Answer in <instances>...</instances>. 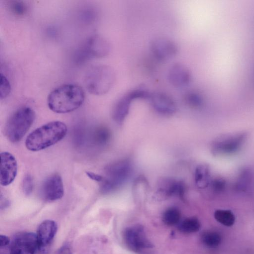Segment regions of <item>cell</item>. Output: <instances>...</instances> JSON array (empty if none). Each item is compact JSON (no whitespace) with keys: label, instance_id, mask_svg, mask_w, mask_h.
Wrapping results in <instances>:
<instances>
[{"label":"cell","instance_id":"obj_14","mask_svg":"<svg viewBox=\"0 0 254 254\" xmlns=\"http://www.w3.org/2000/svg\"><path fill=\"white\" fill-rule=\"evenodd\" d=\"M167 76L170 84L174 87L179 88L187 87L192 80L191 73L188 67L178 63L171 66Z\"/></svg>","mask_w":254,"mask_h":254},{"label":"cell","instance_id":"obj_17","mask_svg":"<svg viewBox=\"0 0 254 254\" xmlns=\"http://www.w3.org/2000/svg\"><path fill=\"white\" fill-rule=\"evenodd\" d=\"M184 192V187L181 182L169 179L161 183L156 191L157 195L163 198L174 195L183 196Z\"/></svg>","mask_w":254,"mask_h":254},{"label":"cell","instance_id":"obj_32","mask_svg":"<svg viewBox=\"0 0 254 254\" xmlns=\"http://www.w3.org/2000/svg\"><path fill=\"white\" fill-rule=\"evenodd\" d=\"M9 205L8 200L0 193V208L2 209L3 207H7Z\"/></svg>","mask_w":254,"mask_h":254},{"label":"cell","instance_id":"obj_21","mask_svg":"<svg viewBox=\"0 0 254 254\" xmlns=\"http://www.w3.org/2000/svg\"><path fill=\"white\" fill-rule=\"evenodd\" d=\"M214 217L217 222L227 227L232 226L235 221V215L230 210L217 209L214 213Z\"/></svg>","mask_w":254,"mask_h":254},{"label":"cell","instance_id":"obj_9","mask_svg":"<svg viewBox=\"0 0 254 254\" xmlns=\"http://www.w3.org/2000/svg\"><path fill=\"white\" fill-rule=\"evenodd\" d=\"M9 254H35L38 251L36 234L20 232L13 237L9 245Z\"/></svg>","mask_w":254,"mask_h":254},{"label":"cell","instance_id":"obj_25","mask_svg":"<svg viewBox=\"0 0 254 254\" xmlns=\"http://www.w3.org/2000/svg\"><path fill=\"white\" fill-rule=\"evenodd\" d=\"M34 188L33 180L29 174L26 175L22 180V188L23 192L27 195L31 194Z\"/></svg>","mask_w":254,"mask_h":254},{"label":"cell","instance_id":"obj_5","mask_svg":"<svg viewBox=\"0 0 254 254\" xmlns=\"http://www.w3.org/2000/svg\"><path fill=\"white\" fill-rule=\"evenodd\" d=\"M132 172L131 163L127 160L114 162L106 167L101 182L100 191L104 194L112 192L123 185Z\"/></svg>","mask_w":254,"mask_h":254},{"label":"cell","instance_id":"obj_29","mask_svg":"<svg viewBox=\"0 0 254 254\" xmlns=\"http://www.w3.org/2000/svg\"><path fill=\"white\" fill-rule=\"evenodd\" d=\"M86 174L90 179L98 182H101L103 179V176L93 173L92 172L87 171Z\"/></svg>","mask_w":254,"mask_h":254},{"label":"cell","instance_id":"obj_23","mask_svg":"<svg viewBox=\"0 0 254 254\" xmlns=\"http://www.w3.org/2000/svg\"><path fill=\"white\" fill-rule=\"evenodd\" d=\"M252 176L250 172L244 171L241 172L237 181V187L239 190H246L251 185Z\"/></svg>","mask_w":254,"mask_h":254},{"label":"cell","instance_id":"obj_13","mask_svg":"<svg viewBox=\"0 0 254 254\" xmlns=\"http://www.w3.org/2000/svg\"><path fill=\"white\" fill-rule=\"evenodd\" d=\"M0 184L7 186L13 182L17 173V162L15 157L10 152L0 153Z\"/></svg>","mask_w":254,"mask_h":254},{"label":"cell","instance_id":"obj_6","mask_svg":"<svg viewBox=\"0 0 254 254\" xmlns=\"http://www.w3.org/2000/svg\"><path fill=\"white\" fill-rule=\"evenodd\" d=\"M123 238L128 250L137 254H150L154 246L147 237L144 228L135 224L126 228Z\"/></svg>","mask_w":254,"mask_h":254},{"label":"cell","instance_id":"obj_4","mask_svg":"<svg viewBox=\"0 0 254 254\" xmlns=\"http://www.w3.org/2000/svg\"><path fill=\"white\" fill-rule=\"evenodd\" d=\"M35 119L34 111L29 107H22L9 117L4 127V134L11 142L19 141L31 127Z\"/></svg>","mask_w":254,"mask_h":254},{"label":"cell","instance_id":"obj_28","mask_svg":"<svg viewBox=\"0 0 254 254\" xmlns=\"http://www.w3.org/2000/svg\"><path fill=\"white\" fill-rule=\"evenodd\" d=\"M210 185L213 190L216 192H221L225 188L226 182L222 178H217L211 181Z\"/></svg>","mask_w":254,"mask_h":254},{"label":"cell","instance_id":"obj_10","mask_svg":"<svg viewBox=\"0 0 254 254\" xmlns=\"http://www.w3.org/2000/svg\"><path fill=\"white\" fill-rule=\"evenodd\" d=\"M57 230V223L52 220H46L39 225L36 234L40 254H48Z\"/></svg>","mask_w":254,"mask_h":254},{"label":"cell","instance_id":"obj_33","mask_svg":"<svg viewBox=\"0 0 254 254\" xmlns=\"http://www.w3.org/2000/svg\"><path fill=\"white\" fill-rule=\"evenodd\" d=\"M14 10L16 12L20 14L23 10V6L20 3H16L13 6Z\"/></svg>","mask_w":254,"mask_h":254},{"label":"cell","instance_id":"obj_2","mask_svg":"<svg viewBox=\"0 0 254 254\" xmlns=\"http://www.w3.org/2000/svg\"><path fill=\"white\" fill-rule=\"evenodd\" d=\"M67 131L66 125L62 122H49L37 128L27 136L25 146L33 152L45 149L63 139Z\"/></svg>","mask_w":254,"mask_h":254},{"label":"cell","instance_id":"obj_18","mask_svg":"<svg viewBox=\"0 0 254 254\" xmlns=\"http://www.w3.org/2000/svg\"><path fill=\"white\" fill-rule=\"evenodd\" d=\"M195 182L197 187L201 189H205L210 185V169L207 165L200 164L197 166L195 171Z\"/></svg>","mask_w":254,"mask_h":254},{"label":"cell","instance_id":"obj_12","mask_svg":"<svg viewBox=\"0 0 254 254\" xmlns=\"http://www.w3.org/2000/svg\"><path fill=\"white\" fill-rule=\"evenodd\" d=\"M150 50L157 60L165 62L174 58L178 52V47L172 40L164 37L154 39L150 44Z\"/></svg>","mask_w":254,"mask_h":254},{"label":"cell","instance_id":"obj_16","mask_svg":"<svg viewBox=\"0 0 254 254\" xmlns=\"http://www.w3.org/2000/svg\"><path fill=\"white\" fill-rule=\"evenodd\" d=\"M110 50L109 43L104 38L96 35L88 39L84 52L88 58H102L108 55Z\"/></svg>","mask_w":254,"mask_h":254},{"label":"cell","instance_id":"obj_20","mask_svg":"<svg viewBox=\"0 0 254 254\" xmlns=\"http://www.w3.org/2000/svg\"><path fill=\"white\" fill-rule=\"evenodd\" d=\"M201 241L207 247L215 248L221 244L222 236L219 233L216 231H206L202 234Z\"/></svg>","mask_w":254,"mask_h":254},{"label":"cell","instance_id":"obj_31","mask_svg":"<svg viewBox=\"0 0 254 254\" xmlns=\"http://www.w3.org/2000/svg\"><path fill=\"white\" fill-rule=\"evenodd\" d=\"M56 254H72V253L68 246L64 245L57 251Z\"/></svg>","mask_w":254,"mask_h":254},{"label":"cell","instance_id":"obj_3","mask_svg":"<svg viewBox=\"0 0 254 254\" xmlns=\"http://www.w3.org/2000/svg\"><path fill=\"white\" fill-rule=\"evenodd\" d=\"M116 81V74L108 65L98 64L90 67L84 76L85 86L92 94L100 95L108 92Z\"/></svg>","mask_w":254,"mask_h":254},{"label":"cell","instance_id":"obj_7","mask_svg":"<svg viewBox=\"0 0 254 254\" xmlns=\"http://www.w3.org/2000/svg\"><path fill=\"white\" fill-rule=\"evenodd\" d=\"M150 94L146 89L138 88L121 97L113 109L114 120L118 124H122L129 113L132 102L136 99H148Z\"/></svg>","mask_w":254,"mask_h":254},{"label":"cell","instance_id":"obj_1","mask_svg":"<svg viewBox=\"0 0 254 254\" xmlns=\"http://www.w3.org/2000/svg\"><path fill=\"white\" fill-rule=\"evenodd\" d=\"M85 95L82 88L74 84H65L54 89L49 94L47 103L51 110L57 113H67L78 108Z\"/></svg>","mask_w":254,"mask_h":254},{"label":"cell","instance_id":"obj_11","mask_svg":"<svg viewBox=\"0 0 254 254\" xmlns=\"http://www.w3.org/2000/svg\"><path fill=\"white\" fill-rule=\"evenodd\" d=\"M40 195L46 201L52 202L62 198L64 194V188L61 176L54 174L48 177L40 188Z\"/></svg>","mask_w":254,"mask_h":254},{"label":"cell","instance_id":"obj_22","mask_svg":"<svg viewBox=\"0 0 254 254\" xmlns=\"http://www.w3.org/2000/svg\"><path fill=\"white\" fill-rule=\"evenodd\" d=\"M181 213L179 210L174 207L166 209L163 214L162 221L167 226H174L180 223Z\"/></svg>","mask_w":254,"mask_h":254},{"label":"cell","instance_id":"obj_15","mask_svg":"<svg viewBox=\"0 0 254 254\" xmlns=\"http://www.w3.org/2000/svg\"><path fill=\"white\" fill-rule=\"evenodd\" d=\"M154 110L163 115L169 116L174 114L177 106L173 99L163 92L150 93L149 98Z\"/></svg>","mask_w":254,"mask_h":254},{"label":"cell","instance_id":"obj_8","mask_svg":"<svg viewBox=\"0 0 254 254\" xmlns=\"http://www.w3.org/2000/svg\"><path fill=\"white\" fill-rule=\"evenodd\" d=\"M246 138V133L242 132L222 136L213 142L212 151L217 155L234 153L241 148Z\"/></svg>","mask_w":254,"mask_h":254},{"label":"cell","instance_id":"obj_26","mask_svg":"<svg viewBox=\"0 0 254 254\" xmlns=\"http://www.w3.org/2000/svg\"><path fill=\"white\" fill-rule=\"evenodd\" d=\"M10 92V85L7 79L1 73L0 74V97L4 99Z\"/></svg>","mask_w":254,"mask_h":254},{"label":"cell","instance_id":"obj_24","mask_svg":"<svg viewBox=\"0 0 254 254\" xmlns=\"http://www.w3.org/2000/svg\"><path fill=\"white\" fill-rule=\"evenodd\" d=\"M202 95L197 92H191L188 94L186 97L187 103L191 107L197 108L200 107L203 103Z\"/></svg>","mask_w":254,"mask_h":254},{"label":"cell","instance_id":"obj_30","mask_svg":"<svg viewBox=\"0 0 254 254\" xmlns=\"http://www.w3.org/2000/svg\"><path fill=\"white\" fill-rule=\"evenodd\" d=\"M10 244V241L8 237L5 235H0V249L2 248H5L9 246Z\"/></svg>","mask_w":254,"mask_h":254},{"label":"cell","instance_id":"obj_27","mask_svg":"<svg viewBox=\"0 0 254 254\" xmlns=\"http://www.w3.org/2000/svg\"><path fill=\"white\" fill-rule=\"evenodd\" d=\"M110 137V134L109 130L104 128L98 129L95 136L96 141L100 144L106 143L109 140Z\"/></svg>","mask_w":254,"mask_h":254},{"label":"cell","instance_id":"obj_19","mask_svg":"<svg viewBox=\"0 0 254 254\" xmlns=\"http://www.w3.org/2000/svg\"><path fill=\"white\" fill-rule=\"evenodd\" d=\"M199 220L194 217L185 219L179 223L178 229L182 233L191 234L199 231L200 228Z\"/></svg>","mask_w":254,"mask_h":254}]
</instances>
